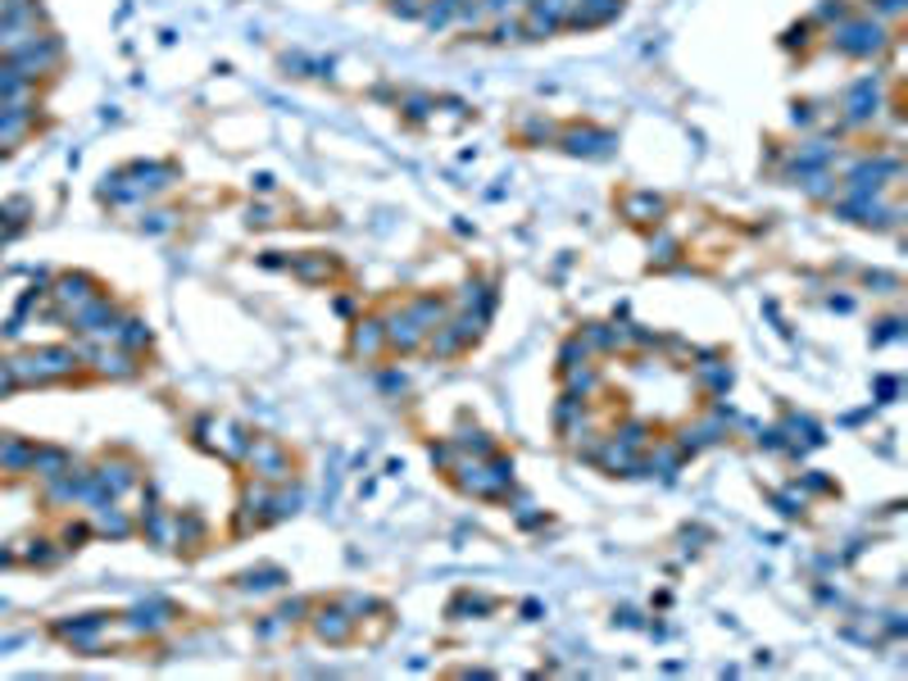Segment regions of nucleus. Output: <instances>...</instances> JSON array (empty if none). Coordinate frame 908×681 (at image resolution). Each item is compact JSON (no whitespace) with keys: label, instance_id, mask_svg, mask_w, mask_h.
Segmentation results:
<instances>
[{"label":"nucleus","instance_id":"nucleus-3","mask_svg":"<svg viewBox=\"0 0 908 681\" xmlns=\"http://www.w3.org/2000/svg\"><path fill=\"white\" fill-rule=\"evenodd\" d=\"M10 387H14V373H10V360H5V354H0V396H5Z\"/></svg>","mask_w":908,"mask_h":681},{"label":"nucleus","instance_id":"nucleus-1","mask_svg":"<svg viewBox=\"0 0 908 681\" xmlns=\"http://www.w3.org/2000/svg\"><path fill=\"white\" fill-rule=\"evenodd\" d=\"M37 446L23 436H0V473H33Z\"/></svg>","mask_w":908,"mask_h":681},{"label":"nucleus","instance_id":"nucleus-2","mask_svg":"<svg viewBox=\"0 0 908 681\" xmlns=\"http://www.w3.org/2000/svg\"><path fill=\"white\" fill-rule=\"evenodd\" d=\"M96 295V282L92 278H82V272H73V278H60L55 282V300H60V305H87V300Z\"/></svg>","mask_w":908,"mask_h":681}]
</instances>
